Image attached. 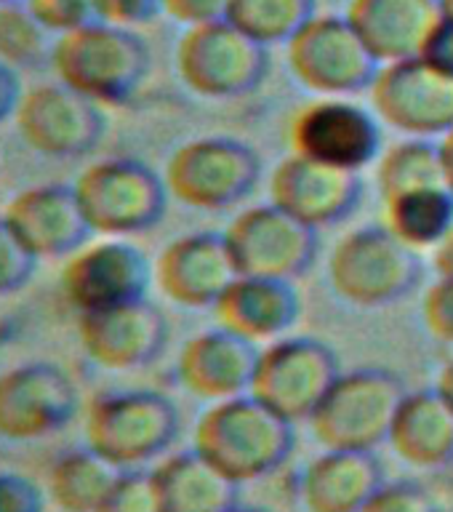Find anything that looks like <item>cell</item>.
<instances>
[{"mask_svg": "<svg viewBox=\"0 0 453 512\" xmlns=\"http://www.w3.org/2000/svg\"><path fill=\"white\" fill-rule=\"evenodd\" d=\"M24 88L19 80V72L14 67L0 62V123H6L8 118H14L19 99H22Z\"/></svg>", "mask_w": 453, "mask_h": 512, "instance_id": "obj_41", "label": "cell"}, {"mask_svg": "<svg viewBox=\"0 0 453 512\" xmlns=\"http://www.w3.org/2000/svg\"><path fill=\"white\" fill-rule=\"evenodd\" d=\"M360 512H443L427 488L398 480L384 483Z\"/></svg>", "mask_w": 453, "mask_h": 512, "instance_id": "obj_34", "label": "cell"}, {"mask_svg": "<svg viewBox=\"0 0 453 512\" xmlns=\"http://www.w3.org/2000/svg\"><path fill=\"white\" fill-rule=\"evenodd\" d=\"M0 219L35 259H67L91 235L72 184L27 187L8 200Z\"/></svg>", "mask_w": 453, "mask_h": 512, "instance_id": "obj_20", "label": "cell"}, {"mask_svg": "<svg viewBox=\"0 0 453 512\" xmlns=\"http://www.w3.org/2000/svg\"><path fill=\"white\" fill-rule=\"evenodd\" d=\"M435 387H438L440 395H443V398H446L448 403H451V406H453V358L448 360L446 366L440 368L438 384H435Z\"/></svg>", "mask_w": 453, "mask_h": 512, "instance_id": "obj_44", "label": "cell"}, {"mask_svg": "<svg viewBox=\"0 0 453 512\" xmlns=\"http://www.w3.org/2000/svg\"><path fill=\"white\" fill-rule=\"evenodd\" d=\"M387 446L419 470H438L453 462V406L438 387L408 392L395 414Z\"/></svg>", "mask_w": 453, "mask_h": 512, "instance_id": "obj_26", "label": "cell"}, {"mask_svg": "<svg viewBox=\"0 0 453 512\" xmlns=\"http://www.w3.org/2000/svg\"><path fill=\"white\" fill-rule=\"evenodd\" d=\"M384 483L374 451L323 448L304 467L299 499L307 512H360Z\"/></svg>", "mask_w": 453, "mask_h": 512, "instance_id": "obj_23", "label": "cell"}, {"mask_svg": "<svg viewBox=\"0 0 453 512\" xmlns=\"http://www.w3.org/2000/svg\"><path fill=\"white\" fill-rule=\"evenodd\" d=\"M374 115L398 134L440 139L453 131V78L419 56L382 64L368 88Z\"/></svg>", "mask_w": 453, "mask_h": 512, "instance_id": "obj_14", "label": "cell"}, {"mask_svg": "<svg viewBox=\"0 0 453 512\" xmlns=\"http://www.w3.org/2000/svg\"><path fill=\"white\" fill-rule=\"evenodd\" d=\"M382 203L384 227L414 251L435 248L453 227V192L446 184L416 187Z\"/></svg>", "mask_w": 453, "mask_h": 512, "instance_id": "obj_28", "label": "cell"}, {"mask_svg": "<svg viewBox=\"0 0 453 512\" xmlns=\"http://www.w3.org/2000/svg\"><path fill=\"white\" fill-rule=\"evenodd\" d=\"M224 232H190L171 240L152 264V280L168 302L184 310H211L238 278Z\"/></svg>", "mask_w": 453, "mask_h": 512, "instance_id": "obj_18", "label": "cell"}, {"mask_svg": "<svg viewBox=\"0 0 453 512\" xmlns=\"http://www.w3.org/2000/svg\"><path fill=\"white\" fill-rule=\"evenodd\" d=\"M432 264H435L438 275H448V278H453V227L448 230L446 238L432 248Z\"/></svg>", "mask_w": 453, "mask_h": 512, "instance_id": "obj_42", "label": "cell"}, {"mask_svg": "<svg viewBox=\"0 0 453 512\" xmlns=\"http://www.w3.org/2000/svg\"><path fill=\"white\" fill-rule=\"evenodd\" d=\"M120 472L94 448H72L48 467L46 494L59 512H96Z\"/></svg>", "mask_w": 453, "mask_h": 512, "instance_id": "obj_27", "label": "cell"}, {"mask_svg": "<svg viewBox=\"0 0 453 512\" xmlns=\"http://www.w3.org/2000/svg\"><path fill=\"white\" fill-rule=\"evenodd\" d=\"M227 512H270V510H262V507H243V504H235L232 510Z\"/></svg>", "mask_w": 453, "mask_h": 512, "instance_id": "obj_45", "label": "cell"}, {"mask_svg": "<svg viewBox=\"0 0 453 512\" xmlns=\"http://www.w3.org/2000/svg\"><path fill=\"white\" fill-rule=\"evenodd\" d=\"M430 184H446L443 163H440V144L435 139L408 136L379 155L376 187L382 200L406 190H416V187H430Z\"/></svg>", "mask_w": 453, "mask_h": 512, "instance_id": "obj_30", "label": "cell"}, {"mask_svg": "<svg viewBox=\"0 0 453 512\" xmlns=\"http://www.w3.org/2000/svg\"><path fill=\"white\" fill-rule=\"evenodd\" d=\"M182 430L174 400L155 390H112L91 400L86 446L118 470H144L171 451Z\"/></svg>", "mask_w": 453, "mask_h": 512, "instance_id": "obj_3", "label": "cell"}, {"mask_svg": "<svg viewBox=\"0 0 453 512\" xmlns=\"http://www.w3.org/2000/svg\"><path fill=\"white\" fill-rule=\"evenodd\" d=\"M363 198V179L358 171L326 166L318 160L291 152L270 176V203L310 224L312 230H326L344 222Z\"/></svg>", "mask_w": 453, "mask_h": 512, "instance_id": "obj_19", "label": "cell"}, {"mask_svg": "<svg viewBox=\"0 0 453 512\" xmlns=\"http://www.w3.org/2000/svg\"><path fill=\"white\" fill-rule=\"evenodd\" d=\"M91 235L131 238L152 230L168 208V187L158 171L136 158L88 163L72 182Z\"/></svg>", "mask_w": 453, "mask_h": 512, "instance_id": "obj_4", "label": "cell"}, {"mask_svg": "<svg viewBox=\"0 0 453 512\" xmlns=\"http://www.w3.org/2000/svg\"><path fill=\"white\" fill-rule=\"evenodd\" d=\"M24 6L54 40L99 22L94 0H24Z\"/></svg>", "mask_w": 453, "mask_h": 512, "instance_id": "obj_32", "label": "cell"}, {"mask_svg": "<svg viewBox=\"0 0 453 512\" xmlns=\"http://www.w3.org/2000/svg\"><path fill=\"white\" fill-rule=\"evenodd\" d=\"M259 344L216 326L190 336L176 358V379L192 398L219 403L251 390Z\"/></svg>", "mask_w": 453, "mask_h": 512, "instance_id": "obj_21", "label": "cell"}, {"mask_svg": "<svg viewBox=\"0 0 453 512\" xmlns=\"http://www.w3.org/2000/svg\"><path fill=\"white\" fill-rule=\"evenodd\" d=\"M408 395L406 384L387 368H355L328 390L310 416L312 438L336 451H376L390 440L392 422Z\"/></svg>", "mask_w": 453, "mask_h": 512, "instance_id": "obj_6", "label": "cell"}, {"mask_svg": "<svg viewBox=\"0 0 453 512\" xmlns=\"http://www.w3.org/2000/svg\"><path fill=\"white\" fill-rule=\"evenodd\" d=\"M344 16L379 62H403L419 54L443 0H350Z\"/></svg>", "mask_w": 453, "mask_h": 512, "instance_id": "obj_24", "label": "cell"}, {"mask_svg": "<svg viewBox=\"0 0 453 512\" xmlns=\"http://www.w3.org/2000/svg\"><path fill=\"white\" fill-rule=\"evenodd\" d=\"M299 294L294 283L275 278L238 275L211 307L216 326L243 336L254 344H270L299 318Z\"/></svg>", "mask_w": 453, "mask_h": 512, "instance_id": "obj_22", "label": "cell"}, {"mask_svg": "<svg viewBox=\"0 0 453 512\" xmlns=\"http://www.w3.org/2000/svg\"><path fill=\"white\" fill-rule=\"evenodd\" d=\"M94 8L99 22L128 27V30L152 22L155 16L163 14L160 0H94Z\"/></svg>", "mask_w": 453, "mask_h": 512, "instance_id": "obj_37", "label": "cell"}, {"mask_svg": "<svg viewBox=\"0 0 453 512\" xmlns=\"http://www.w3.org/2000/svg\"><path fill=\"white\" fill-rule=\"evenodd\" d=\"M0 512H43V491L22 472L0 470Z\"/></svg>", "mask_w": 453, "mask_h": 512, "instance_id": "obj_38", "label": "cell"}, {"mask_svg": "<svg viewBox=\"0 0 453 512\" xmlns=\"http://www.w3.org/2000/svg\"><path fill=\"white\" fill-rule=\"evenodd\" d=\"M240 275L294 283L318 259V230L275 203L240 211L224 230Z\"/></svg>", "mask_w": 453, "mask_h": 512, "instance_id": "obj_11", "label": "cell"}, {"mask_svg": "<svg viewBox=\"0 0 453 512\" xmlns=\"http://www.w3.org/2000/svg\"><path fill=\"white\" fill-rule=\"evenodd\" d=\"M0 3H14V0H0Z\"/></svg>", "mask_w": 453, "mask_h": 512, "instance_id": "obj_47", "label": "cell"}, {"mask_svg": "<svg viewBox=\"0 0 453 512\" xmlns=\"http://www.w3.org/2000/svg\"><path fill=\"white\" fill-rule=\"evenodd\" d=\"M80 350L104 371H139L166 350L168 320L147 296L110 310L78 315Z\"/></svg>", "mask_w": 453, "mask_h": 512, "instance_id": "obj_17", "label": "cell"}, {"mask_svg": "<svg viewBox=\"0 0 453 512\" xmlns=\"http://www.w3.org/2000/svg\"><path fill=\"white\" fill-rule=\"evenodd\" d=\"M35 256L16 240V235L8 230V224L0 219V296H8L30 280L35 270Z\"/></svg>", "mask_w": 453, "mask_h": 512, "instance_id": "obj_35", "label": "cell"}, {"mask_svg": "<svg viewBox=\"0 0 453 512\" xmlns=\"http://www.w3.org/2000/svg\"><path fill=\"white\" fill-rule=\"evenodd\" d=\"M48 64L54 78L80 96L99 107H118L142 88L152 54L134 30L91 22L56 38Z\"/></svg>", "mask_w": 453, "mask_h": 512, "instance_id": "obj_2", "label": "cell"}, {"mask_svg": "<svg viewBox=\"0 0 453 512\" xmlns=\"http://www.w3.org/2000/svg\"><path fill=\"white\" fill-rule=\"evenodd\" d=\"M440 163H443V182H446L448 190L453 192V131H448L446 136H440Z\"/></svg>", "mask_w": 453, "mask_h": 512, "instance_id": "obj_43", "label": "cell"}, {"mask_svg": "<svg viewBox=\"0 0 453 512\" xmlns=\"http://www.w3.org/2000/svg\"><path fill=\"white\" fill-rule=\"evenodd\" d=\"M315 14V0H230L224 19L251 40L272 48L286 46Z\"/></svg>", "mask_w": 453, "mask_h": 512, "instance_id": "obj_29", "label": "cell"}, {"mask_svg": "<svg viewBox=\"0 0 453 512\" xmlns=\"http://www.w3.org/2000/svg\"><path fill=\"white\" fill-rule=\"evenodd\" d=\"M160 3H163V14L184 27L224 19L230 8V0H160Z\"/></svg>", "mask_w": 453, "mask_h": 512, "instance_id": "obj_40", "label": "cell"}, {"mask_svg": "<svg viewBox=\"0 0 453 512\" xmlns=\"http://www.w3.org/2000/svg\"><path fill=\"white\" fill-rule=\"evenodd\" d=\"M150 472L160 512H227L240 504V483L198 448L166 454Z\"/></svg>", "mask_w": 453, "mask_h": 512, "instance_id": "obj_25", "label": "cell"}, {"mask_svg": "<svg viewBox=\"0 0 453 512\" xmlns=\"http://www.w3.org/2000/svg\"><path fill=\"white\" fill-rule=\"evenodd\" d=\"M342 376L336 352L312 336H280L256 360L251 395L288 422H310L315 408Z\"/></svg>", "mask_w": 453, "mask_h": 512, "instance_id": "obj_10", "label": "cell"}, {"mask_svg": "<svg viewBox=\"0 0 453 512\" xmlns=\"http://www.w3.org/2000/svg\"><path fill=\"white\" fill-rule=\"evenodd\" d=\"M168 195L187 208L224 211L243 203L262 182V158L232 136H198L166 160Z\"/></svg>", "mask_w": 453, "mask_h": 512, "instance_id": "obj_7", "label": "cell"}, {"mask_svg": "<svg viewBox=\"0 0 453 512\" xmlns=\"http://www.w3.org/2000/svg\"><path fill=\"white\" fill-rule=\"evenodd\" d=\"M443 11H446L448 16H453V0H443Z\"/></svg>", "mask_w": 453, "mask_h": 512, "instance_id": "obj_46", "label": "cell"}, {"mask_svg": "<svg viewBox=\"0 0 453 512\" xmlns=\"http://www.w3.org/2000/svg\"><path fill=\"white\" fill-rule=\"evenodd\" d=\"M422 280L419 251L395 238L387 227L347 232L328 256V283L342 302L363 310L406 299Z\"/></svg>", "mask_w": 453, "mask_h": 512, "instance_id": "obj_5", "label": "cell"}, {"mask_svg": "<svg viewBox=\"0 0 453 512\" xmlns=\"http://www.w3.org/2000/svg\"><path fill=\"white\" fill-rule=\"evenodd\" d=\"M96 512H160L150 467L123 470Z\"/></svg>", "mask_w": 453, "mask_h": 512, "instance_id": "obj_33", "label": "cell"}, {"mask_svg": "<svg viewBox=\"0 0 453 512\" xmlns=\"http://www.w3.org/2000/svg\"><path fill=\"white\" fill-rule=\"evenodd\" d=\"M422 323L438 342L453 344V278L440 275L422 299Z\"/></svg>", "mask_w": 453, "mask_h": 512, "instance_id": "obj_36", "label": "cell"}, {"mask_svg": "<svg viewBox=\"0 0 453 512\" xmlns=\"http://www.w3.org/2000/svg\"><path fill=\"white\" fill-rule=\"evenodd\" d=\"M286 62L299 86L318 96H355L374 83L382 62L347 16L315 14L286 43Z\"/></svg>", "mask_w": 453, "mask_h": 512, "instance_id": "obj_9", "label": "cell"}, {"mask_svg": "<svg viewBox=\"0 0 453 512\" xmlns=\"http://www.w3.org/2000/svg\"><path fill=\"white\" fill-rule=\"evenodd\" d=\"M291 150L360 174L382 155V120L347 96H320L291 120Z\"/></svg>", "mask_w": 453, "mask_h": 512, "instance_id": "obj_15", "label": "cell"}, {"mask_svg": "<svg viewBox=\"0 0 453 512\" xmlns=\"http://www.w3.org/2000/svg\"><path fill=\"white\" fill-rule=\"evenodd\" d=\"M294 446V422L275 414L251 392L208 403L192 438V448L240 486L278 472Z\"/></svg>", "mask_w": 453, "mask_h": 512, "instance_id": "obj_1", "label": "cell"}, {"mask_svg": "<svg viewBox=\"0 0 453 512\" xmlns=\"http://www.w3.org/2000/svg\"><path fill=\"white\" fill-rule=\"evenodd\" d=\"M54 38L48 35L24 0L0 3V62L19 70H35L51 59Z\"/></svg>", "mask_w": 453, "mask_h": 512, "instance_id": "obj_31", "label": "cell"}, {"mask_svg": "<svg viewBox=\"0 0 453 512\" xmlns=\"http://www.w3.org/2000/svg\"><path fill=\"white\" fill-rule=\"evenodd\" d=\"M80 406L78 387L64 368L30 360L0 371V438L32 443L64 430Z\"/></svg>", "mask_w": 453, "mask_h": 512, "instance_id": "obj_16", "label": "cell"}, {"mask_svg": "<svg viewBox=\"0 0 453 512\" xmlns=\"http://www.w3.org/2000/svg\"><path fill=\"white\" fill-rule=\"evenodd\" d=\"M14 126L35 155L75 160L102 142L107 123L99 104L54 80L24 91L14 112Z\"/></svg>", "mask_w": 453, "mask_h": 512, "instance_id": "obj_13", "label": "cell"}, {"mask_svg": "<svg viewBox=\"0 0 453 512\" xmlns=\"http://www.w3.org/2000/svg\"><path fill=\"white\" fill-rule=\"evenodd\" d=\"M176 72L203 99H243L270 75V48L227 19L184 27L176 43Z\"/></svg>", "mask_w": 453, "mask_h": 512, "instance_id": "obj_8", "label": "cell"}, {"mask_svg": "<svg viewBox=\"0 0 453 512\" xmlns=\"http://www.w3.org/2000/svg\"><path fill=\"white\" fill-rule=\"evenodd\" d=\"M150 283V262L128 238L83 243L64 259L59 272V291L78 315L144 299Z\"/></svg>", "mask_w": 453, "mask_h": 512, "instance_id": "obj_12", "label": "cell"}, {"mask_svg": "<svg viewBox=\"0 0 453 512\" xmlns=\"http://www.w3.org/2000/svg\"><path fill=\"white\" fill-rule=\"evenodd\" d=\"M419 59L424 64H430L432 70H438L440 75L453 78V16L443 11L435 27L427 32L422 48H419Z\"/></svg>", "mask_w": 453, "mask_h": 512, "instance_id": "obj_39", "label": "cell"}]
</instances>
